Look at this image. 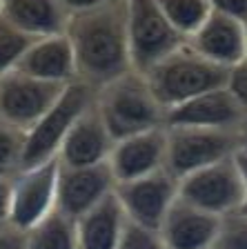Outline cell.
<instances>
[{
  "instance_id": "6da1fadb",
  "label": "cell",
  "mask_w": 247,
  "mask_h": 249,
  "mask_svg": "<svg viewBox=\"0 0 247 249\" xmlns=\"http://www.w3.org/2000/svg\"><path fill=\"white\" fill-rule=\"evenodd\" d=\"M74 53L76 80L94 91L132 69L127 36V0L69 16L65 29Z\"/></svg>"
},
{
  "instance_id": "7a4b0ae2",
  "label": "cell",
  "mask_w": 247,
  "mask_h": 249,
  "mask_svg": "<svg viewBox=\"0 0 247 249\" xmlns=\"http://www.w3.org/2000/svg\"><path fill=\"white\" fill-rule=\"evenodd\" d=\"M94 105L114 140L165 127V109L145 73L129 69L94 93Z\"/></svg>"
},
{
  "instance_id": "3957f363",
  "label": "cell",
  "mask_w": 247,
  "mask_h": 249,
  "mask_svg": "<svg viewBox=\"0 0 247 249\" xmlns=\"http://www.w3.org/2000/svg\"><path fill=\"white\" fill-rule=\"evenodd\" d=\"M227 73V69L209 62L185 42L154 65L145 78L160 107L170 111L205 91L225 87Z\"/></svg>"
},
{
  "instance_id": "277c9868",
  "label": "cell",
  "mask_w": 247,
  "mask_h": 249,
  "mask_svg": "<svg viewBox=\"0 0 247 249\" xmlns=\"http://www.w3.org/2000/svg\"><path fill=\"white\" fill-rule=\"evenodd\" d=\"M165 169L176 178H185L191 171L227 160L241 151L238 129H214V127H165Z\"/></svg>"
},
{
  "instance_id": "5b68a950",
  "label": "cell",
  "mask_w": 247,
  "mask_h": 249,
  "mask_svg": "<svg viewBox=\"0 0 247 249\" xmlns=\"http://www.w3.org/2000/svg\"><path fill=\"white\" fill-rule=\"evenodd\" d=\"M94 93L96 91L92 87L78 83V80H74L65 87L60 98L47 109V114L29 131H25V162H22V169L36 167L40 162L56 158L62 140L72 129V124L94 103Z\"/></svg>"
},
{
  "instance_id": "8992f818",
  "label": "cell",
  "mask_w": 247,
  "mask_h": 249,
  "mask_svg": "<svg viewBox=\"0 0 247 249\" xmlns=\"http://www.w3.org/2000/svg\"><path fill=\"white\" fill-rule=\"evenodd\" d=\"M178 198L211 216L225 218L241 212L247 198L245 182L234 158L207 165L178 180Z\"/></svg>"
},
{
  "instance_id": "52a82bcc",
  "label": "cell",
  "mask_w": 247,
  "mask_h": 249,
  "mask_svg": "<svg viewBox=\"0 0 247 249\" xmlns=\"http://www.w3.org/2000/svg\"><path fill=\"white\" fill-rule=\"evenodd\" d=\"M127 36L132 69L147 73L165 56L185 45V38L167 22L156 0H127Z\"/></svg>"
},
{
  "instance_id": "ba28073f",
  "label": "cell",
  "mask_w": 247,
  "mask_h": 249,
  "mask_svg": "<svg viewBox=\"0 0 247 249\" xmlns=\"http://www.w3.org/2000/svg\"><path fill=\"white\" fill-rule=\"evenodd\" d=\"M65 87L67 85L47 83L18 69L0 76V120L29 131L60 98Z\"/></svg>"
},
{
  "instance_id": "9c48e42d",
  "label": "cell",
  "mask_w": 247,
  "mask_h": 249,
  "mask_svg": "<svg viewBox=\"0 0 247 249\" xmlns=\"http://www.w3.org/2000/svg\"><path fill=\"white\" fill-rule=\"evenodd\" d=\"M60 162L52 158L20 169L11 178V225L22 231L40 223L56 209V185Z\"/></svg>"
},
{
  "instance_id": "30bf717a",
  "label": "cell",
  "mask_w": 247,
  "mask_h": 249,
  "mask_svg": "<svg viewBox=\"0 0 247 249\" xmlns=\"http://www.w3.org/2000/svg\"><path fill=\"white\" fill-rule=\"evenodd\" d=\"M127 220L143 227L158 229L165 213L178 200V178L167 169H158L150 176L118 182L114 189Z\"/></svg>"
},
{
  "instance_id": "8fae6325",
  "label": "cell",
  "mask_w": 247,
  "mask_h": 249,
  "mask_svg": "<svg viewBox=\"0 0 247 249\" xmlns=\"http://www.w3.org/2000/svg\"><path fill=\"white\" fill-rule=\"evenodd\" d=\"M116 189V178L107 162L92 167H62L58 171L56 209L76 220Z\"/></svg>"
},
{
  "instance_id": "7c38bea8",
  "label": "cell",
  "mask_w": 247,
  "mask_h": 249,
  "mask_svg": "<svg viewBox=\"0 0 247 249\" xmlns=\"http://www.w3.org/2000/svg\"><path fill=\"white\" fill-rule=\"evenodd\" d=\"M187 45L209 62L229 71L247 58L245 22L232 16L211 11L205 22L187 38Z\"/></svg>"
},
{
  "instance_id": "4fadbf2b",
  "label": "cell",
  "mask_w": 247,
  "mask_h": 249,
  "mask_svg": "<svg viewBox=\"0 0 247 249\" xmlns=\"http://www.w3.org/2000/svg\"><path fill=\"white\" fill-rule=\"evenodd\" d=\"M165 147H167L165 127L116 140L107 158L116 185L165 169Z\"/></svg>"
},
{
  "instance_id": "5bb4252c",
  "label": "cell",
  "mask_w": 247,
  "mask_h": 249,
  "mask_svg": "<svg viewBox=\"0 0 247 249\" xmlns=\"http://www.w3.org/2000/svg\"><path fill=\"white\" fill-rule=\"evenodd\" d=\"M114 142L116 140L112 138L109 129L105 127L103 118L98 114L96 105L92 103L72 124L56 158L62 167L100 165V162H107Z\"/></svg>"
},
{
  "instance_id": "9a60e30c",
  "label": "cell",
  "mask_w": 247,
  "mask_h": 249,
  "mask_svg": "<svg viewBox=\"0 0 247 249\" xmlns=\"http://www.w3.org/2000/svg\"><path fill=\"white\" fill-rule=\"evenodd\" d=\"M223 218L196 209L185 200H176L165 213L158 233L167 249H214Z\"/></svg>"
},
{
  "instance_id": "2e32d148",
  "label": "cell",
  "mask_w": 247,
  "mask_h": 249,
  "mask_svg": "<svg viewBox=\"0 0 247 249\" xmlns=\"http://www.w3.org/2000/svg\"><path fill=\"white\" fill-rule=\"evenodd\" d=\"M245 111L227 91V87L211 89L178 107L165 111V127L187 124V127H214V129H238Z\"/></svg>"
},
{
  "instance_id": "e0dca14e",
  "label": "cell",
  "mask_w": 247,
  "mask_h": 249,
  "mask_svg": "<svg viewBox=\"0 0 247 249\" xmlns=\"http://www.w3.org/2000/svg\"><path fill=\"white\" fill-rule=\"evenodd\" d=\"M16 69L27 76L47 80V83L69 85L76 80L72 45L65 34L36 38Z\"/></svg>"
},
{
  "instance_id": "ac0fdd59",
  "label": "cell",
  "mask_w": 247,
  "mask_h": 249,
  "mask_svg": "<svg viewBox=\"0 0 247 249\" xmlns=\"http://www.w3.org/2000/svg\"><path fill=\"white\" fill-rule=\"evenodd\" d=\"M125 216L116 194H109L87 213L76 218V243L78 249H118L123 236Z\"/></svg>"
},
{
  "instance_id": "d6986e66",
  "label": "cell",
  "mask_w": 247,
  "mask_h": 249,
  "mask_svg": "<svg viewBox=\"0 0 247 249\" xmlns=\"http://www.w3.org/2000/svg\"><path fill=\"white\" fill-rule=\"evenodd\" d=\"M0 14L31 38L65 34L69 22L60 0H2Z\"/></svg>"
},
{
  "instance_id": "ffe728a7",
  "label": "cell",
  "mask_w": 247,
  "mask_h": 249,
  "mask_svg": "<svg viewBox=\"0 0 247 249\" xmlns=\"http://www.w3.org/2000/svg\"><path fill=\"white\" fill-rule=\"evenodd\" d=\"M27 249H78L76 220L58 209L45 216L40 223L27 229Z\"/></svg>"
},
{
  "instance_id": "44dd1931",
  "label": "cell",
  "mask_w": 247,
  "mask_h": 249,
  "mask_svg": "<svg viewBox=\"0 0 247 249\" xmlns=\"http://www.w3.org/2000/svg\"><path fill=\"white\" fill-rule=\"evenodd\" d=\"M156 5L160 7L167 22L185 38V42L211 14L207 0H156Z\"/></svg>"
},
{
  "instance_id": "7402d4cb",
  "label": "cell",
  "mask_w": 247,
  "mask_h": 249,
  "mask_svg": "<svg viewBox=\"0 0 247 249\" xmlns=\"http://www.w3.org/2000/svg\"><path fill=\"white\" fill-rule=\"evenodd\" d=\"M25 162V131L0 120V180L11 178Z\"/></svg>"
},
{
  "instance_id": "603a6c76",
  "label": "cell",
  "mask_w": 247,
  "mask_h": 249,
  "mask_svg": "<svg viewBox=\"0 0 247 249\" xmlns=\"http://www.w3.org/2000/svg\"><path fill=\"white\" fill-rule=\"evenodd\" d=\"M34 40L36 38H31L29 34L20 31L0 14V76H5V73L14 71L18 67V62L22 60L25 52L31 47Z\"/></svg>"
},
{
  "instance_id": "cb8c5ba5",
  "label": "cell",
  "mask_w": 247,
  "mask_h": 249,
  "mask_svg": "<svg viewBox=\"0 0 247 249\" xmlns=\"http://www.w3.org/2000/svg\"><path fill=\"white\" fill-rule=\"evenodd\" d=\"M118 249H167V247H165L163 238H160L158 229H150L127 220L123 236H120Z\"/></svg>"
},
{
  "instance_id": "d4e9b609",
  "label": "cell",
  "mask_w": 247,
  "mask_h": 249,
  "mask_svg": "<svg viewBox=\"0 0 247 249\" xmlns=\"http://www.w3.org/2000/svg\"><path fill=\"white\" fill-rule=\"evenodd\" d=\"M214 249H247V216L241 212L225 216Z\"/></svg>"
},
{
  "instance_id": "484cf974",
  "label": "cell",
  "mask_w": 247,
  "mask_h": 249,
  "mask_svg": "<svg viewBox=\"0 0 247 249\" xmlns=\"http://www.w3.org/2000/svg\"><path fill=\"white\" fill-rule=\"evenodd\" d=\"M227 91L234 96L241 109L247 114V58L243 62H238L236 67L229 69L227 73Z\"/></svg>"
},
{
  "instance_id": "4316f807",
  "label": "cell",
  "mask_w": 247,
  "mask_h": 249,
  "mask_svg": "<svg viewBox=\"0 0 247 249\" xmlns=\"http://www.w3.org/2000/svg\"><path fill=\"white\" fill-rule=\"evenodd\" d=\"M211 7V11H218V14L232 16L238 20L247 22V0H207Z\"/></svg>"
},
{
  "instance_id": "83f0119b",
  "label": "cell",
  "mask_w": 247,
  "mask_h": 249,
  "mask_svg": "<svg viewBox=\"0 0 247 249\" xmlns=\"http://www.w3.org/2000/svg\"><path fill=\"white\" fill-rule=\"evenodd\" d=\"M0 249H27V233L14 225L0 227Z\"/></svg>"
},
{
  "instance_id": "f1b7e54d",
  "label": "cell",
  "mask_w": 247,
  "mask_h": 249,
  "mask_svg": "<svg viewBox=\"0 0 247 249\" xmlns=\"http://www.w3.org/2000/svg\"><path fill=\"white\" fill-rule=\"evenodd\" d=\"M11 225V180H0V227Z\"/></svg>"
},
{
  "instance_id": "f546056e",
  "label": "cell",
  "mask_w": 247,
  "mask_h": 249,
  "mask_svg": "<svg viewBox=\"0 0 247 249\" xmlns=\"http://www.w3.org/2000/svg\"><path fill=\"white\" fill-rule=\"evenodd\" d=\"M109 2V0H60V5L67 9V14H78V11H87V9H94V7H100Z\"/></svg>"
},
{
  "instance_id": "4dcf8cb0",
  "label": "cell",
  "mask_w": 247,
  "mask_h": 249,
  "mask_svg": "<svg viewBox=\"0 0 247 249\" xmlns=\"http://www.w3.org/2000/svg\"><path fill=\"white\" fill-rule=\"evenodd\" d=\"M234 160H236V167H238V171H241V178L247 189V151H238V154L234 156Z\"/></svg>"
},
{
  "instance_id": "1f68e13d",
  "label": "cell",
  "mask_w": 247,
  "mask_h": 249,
  "mask_svg": "<svg viewBox=\"0 0 247 249\" xmlns=\"http://www.w3.org/2000/svg\"><path fill=\"white\" fill-rule=\"evenodd\" d=\"M238 142H241V151H247V114L238 124Z\"/></svg>"
},
{
  "instance_id": "d6a6232c",
  "label": "cell",
  "mask_w": 247,
  "mask_h": 249,
  "mask_svg": "<svg viewBox=\"0 0 247 249\" xmlns=\"http://www.w3.org/2000/svg\"><path fill=\"white\" fill-rule=\"evenodd\" d=\"M241 213H245V216H247V198H245V202H243V207H241Z\"/></svg>"
},
{
  "instance_id": "836d02e7",
  "label": "cell",
  "mask_w": 247,
  "mask_h": 249,
  "mask_svg": "<svg viewBox=\"0 0 247 249\" xmlns=\"http://www.w3.org/2000/svg\"><path fill=\"white\" fill-rule=\"evenodd\" d=\"M245 31H247V22H245Z\"/></svg>"
},
{
  "instance_id": "e575fe53",
  "label": "cell",
  "mask_w": 247,
  "mask_h": 249,
  "mask_svg": "<svg viewBox=\"0 0 247 249\" xmlns=\"http://www.w3.org/2000/svg\"><path fill=\"white\" fill-rule=\"evenodd\" d=\"M0 5H2V0H0Z\"/></svg>"
}]
</instances>
